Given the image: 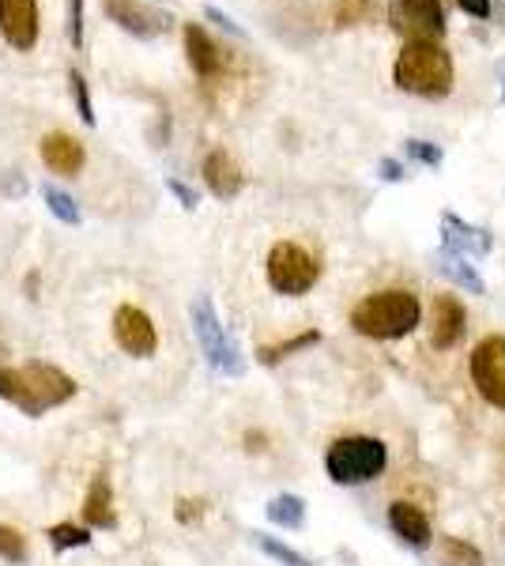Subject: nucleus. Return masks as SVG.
Instances as JSON below:
<instances>
[{
    "label": "nucleus",
    "mask_w": 505,
    "mask_h": 566,
    "mask_svg": "<svg viewBox=\"0 0 505 566\" xmlns=\"http://www.w3.org/2000/svg\"><path fill=\"white\" fill-rule=\"evenodd\" d=\"M76 392H80L76 378L45 359L20 363V367H0V400L15 405L31 419L45 416L50 408L69 405Z\"/></svg>",
    "instance_id": "nucleus-1"
},
{
    "label": "nucleus",
    "mask_w": 505,
    "mask_h": 566,
    "mask_svg": "<svg viewBox=\"0 0 505 566\" xmlns=\"http://www.w3.org/2000/svg\"><path fill=\"white\" fill-rule=\"evenodd\" d=\"M419 322H422V303L411 291L400 287L366 295L351 310V328L358 336H370V340H400V336L415 333Z\"/></svg>",
    "instance_id": "nucleus-2"
},
{
    "label": "nucleus",
    "mask_w": 505,
    "mask_h": 566,
    "mask_svg": "<svg viewBox=\"0 0 505 566\" xmlns=\"http://www.w3.org/2000/svg\"><path fill=\"white\" fill-rule=\"evenodd\" d=\"M392 80L408 95L445 98L453 91V57L438 42H408L392 65Z\"/></svg>",
    "instance_id": "nucleus-3"
},
{
    "label": "nucleus",
    "mask_w": 505,
    "mask_h": 566,
    "mask_svg": "<svg viewBox=\"0 0 505 566\" xmlns=\"http://www.w3.org/2000/svg\"><path fill=\"white\" fill-rule=\"evenodd\" d=\"M385 464H389V450H385L381 438H370V434L336 438L325 453V472L339 488H358V483L378 480L385 472Z\"/></svg>",
    "instance_id": "nucleus-4"
},
{
    "label": "nucleus",
    "mask_w": 505,
    "mask_h": 566,
    "mask_svg": "<svg viewBox=\"0 0 505 566\" xmlns=\"http://www.w3.org/2000/svg\"><path fill=\"white\" fill-rule=\"evenodd\" d=\"M189 317H192V333H197L204 359L219 374H231V378H238V374L245 370V363H242L238 344L231 340V333H227L223 322H219L215 303H211L208 295H197V298H192V306H189Z\"/></svg>",
    "instance_id": "nucleus-5"
},
{
    "label": "nucleus",
    "mask_w": 505,
    "mask_h": 566,
    "mask_svg": "<svg viewBox=\"0 0 505 566\" xmlns=\"http://www.w3.org/2000/svg\"><path fill=\"white\" fill-rule=\"evenodd\" d=\"M320 280V261L309 250H302L298 242H275L269 253V283L275 295L298 298L306 291H314Z\"/></svg>",
    "instance_id": "nucleus-6"
},
{
    "label": "nucleus",
    "mask_w": 505,
    "mask_h": 566,
    "mask_svg": "<svg viewBox=\"0 0 505 566\" xmlns=\"http://www.w3.org/2000/svg\"><path fill=\"white\" fill-rule=\"evenodd\" d=\"M389 27L411 42H438L445 34L442 0H392Z\"/></svg>",
    "instance_id": "nucleus-7"
},
{
    "label": "nucleus",
    "mask_w": 505,
    "mask_h": 566,
    "mask_svg": "<svg viewBox=\"0 0 505 566\" xmlns=\"http://www.w3.org/2000/svg\"><path fill=\"white\" fill-rule=\"evenodd\" d=\"M472 381L486 405L505 412V336H486L472 352Z\"/></svg>",
    "instance_id": "nucleus-8"
},
{
    "label": "nucleus",
    "mask_w": 505,
    "mask_h": 566,
    "mask_svg": "<svg viewBox=\"0 0 505 566\" xmlns=\"http://www.w3.org/2000/svg\"><path fill=\"white\" fill-rule=\"evenodd\" d=\"M0 39L15 53H31L42 39L39 0H0Z\"/></svg>",
    "instance_id": "nucleus-9"
},
{
    "label": "nucleus",
    "mask_w": 505,
    "mask_h": 566,
    "mask_svg": "<svg viewBox=\"0 0 505 566\" xmlns=\"http://www.w3.org/2000/svg\"><path fill=\"white\" fill-rule=\"evenodd\" d=\"M114 340L117 348L133 359H151L155 348H159V328L140 306H117L114 310Z\"/></svg>",
    "instance_id": "nucleus-10"
},
{
    "label": "nucleus",
    "mask_w": 505,
    "mask_h": 566,
    "mask_svg": "<svg viewBox=\"0 0 505 566\" xmlns=\"http://www.w3.org/2000/svg\"><path fill=\"white\" fill-rule=\"evenodd\" d=\"M103 12L122 27V31L133 34V39H159L173 23L170 12L144 4V0H103Z\"/></svg>",
    "instance_id": "nucleus-11"
},
{
    "label": "nucleus",
    "mask_w": 505,
    "mask_h": 566,
    "mask_svg": "<svg viewBox=\"0 0 505 566\" xmlns=\"http://www.w3.org/2000/svg\"><path fill=\"white\" fill-rule=\"evenodd\" d=\"M442 250H453L461 258H486L494 250V234L486 227H475L456 212H442Z\"/></svg>",
    "instance_id": "nucleus-12"
},
{
    "label": "nucleus",
    "mask_w": 505,
    "mask_h": 566,
    "mask_svg": "<svg viewBox=\"0 0 505 566\" xmlns=\"http://www.w3.org/2000/svg\"><path fill=\"white\" fill-rule=\"evenodd\" d=\"M39 151H42L45 170H53V175H61V178H76L80 170H84V163H87L84 144H80L72 133H61V129L45 133Z\"/></svg>",
    "instance_id": "nucleus-13"
},
{
    "label": "nucleus",
    "mask_w": 505,
    "mask_h": 566,
    "mask_svg": "<svg viewBox=\"0 0 505 566\" xmlns=\"http://www.w3.org/2000/svg\"><path fill=\"white\" fill-rule=\"evenodd\" d=\"M200 175H204L208 193L219 197V200H234L238 193H242V186H245L242 167H238L234 155L223 151V148H211L204 155V163H200Z\"/></svg>",
    "instance_id": "nucleus-14"
},
{
    "label": "nucleus",
    "mask_w": 505,
    "mask_h": 566,
    "mask_svg": "<svg viewBox=\"0 0 505 566\" xmlns=\"http://www.w3.org/2000/svg\"><path fill=\"white\" fill-rule=\"evenodd\" d=\"M467 333V314H464V303L453 295H442L434 303V328H430V344L438 352H449L464 340Z\"/></svg>",
    "instance_id": "nucleus-15"
},
{
    "label": "nucleus",
    "mask_w": 505,
    "mask_h": 566,
    "mask_svg": "<svg viewBox=\"0 0 505 566\" xmlns=\"http://www.w3.org/2000/svg\"><path fill=\"white\" fill-rule=\"evenodd\" d=\"M181 39H186V57L189 69L197 72L200 80H211L223 72V50L211 42V34L200 23H186L181 27Z\"/></svg>",
    "instance_id": "nucleus-16"
},
{
    "label": "nucleus",
    "mask_w": 505,
    "mask_h": 566,
    "mask_svg": "<svg viewBox=\"0 0 505 566\" xmlns=\"http://www.w3.org/2000/svg\"><path fill=\"white\" fill-rule=\"evenodd\" d=\"M84 525L95 533V528H103V533H114L117 528V510H114V488H109V476L106 472H98L95 480H91L87 495H84Z\"/></svg>",
    "instance_id": "nucleus-17"
},
{
    "label": "nucleus",
    "mask_w": 505,
    "mask_h": 566,
    "mask_svg": "<svg viewBox=\"0 0 505 566\" xmlns=\"http://www.w3.org/2000/svg\"><path fill=\"white\" fill-rule=\"evenodd\" d=\"M389 528L408 547H427L430 536H434V528H430V517L422 514L415 502H392V506H389Z\"/></svg>",
    "instance_id": "nucleus-18"
},
{
    "label": "nucleus",
    "mask_w": 505,
    "mask_h": 566,
    "mask_svg": "<svg viewBox=\"0 0 505 566\" xmlns=\"http://www.w3.org/2000/svg\"><path fill=\"white\" fill-rule=\"evenodd\" d=\"M434 264H438V272H442L445 280L456 283V287L472 291V295H483V291H486V283L480 276V269L472 264V258H461V253H453V250H438Z\"/></svg>",
    "instance_id": "nucleus-19"
},
{
    "label": "nucleus",
    "mask_w": 505,
    "mask_h": 566,
    "mask_svg": "<svg viewBox=\"0 0 505 566\" xmlns=\"http://www.w3.org/2000/svg\"><path fill=\"white\" fill-rule=\"evenodd\" d=\"M314 344H320V333H317V328H306V333L291 336V340H280V344H264V348L256 352V363H261V367H275V363L291 359V355H295V352H306V348H314Z\"/></svg>",
    "instance_id": "nucleus-20"
},
{
    "label": "nucleus",
    "mask_w": 505,
    "mask_h": 566,
    "mask_svg": "<svg viewBox=\"0 0 505 566\" xmlns=\"http://www.w3.org/2000/svg\"><path fill=\"white\" fill-rule=\"evenodd\" d=\"M42 200H45V208H50V216H57L64 227L84 223V212H80V205L72 200V193H64V189L53 186V181H45L42 186Z\"/></svg>",
    "instance_id": "nucleus-21"
},
{
    "label": "nucleus",
    "mask_w": 505,
    "mask_h": 566,
    "mask_svg": "<svg viewBox=\"0 0 505 566\" xmlns=\"http://www.w3.org/2000/svg\"><path fill=\"white\" fill-rule=\"evenodd\" d=\"M269 522L280 528H302L306 525V502L298 495H275L269 502Z\"/></svg>",
    "instance_id": "nucleus-22"
},
{
    "label": "nucleus",
    "mask_w": 505,
    "mask_h": 566,
    "mask_svg": "<svg viewBox=\"0 0 505 566\" xmlns=\"http://www.w3.org/2000/svg\"><path fill=\"white\" fill-rule=\"evenodd\" d=\"M253 544L261 547L269 559H275L280 566H320V563H314V559H306L302 552H295L291 544H283V541H275V536H269V533H253Z\"/></svg>",
    "instance_id": "nucleus-23"
},
{
    "label": "nucleus",
    "mask_w": 505,
    "mask_h": 566,
    "mask_svg": "<svg viewBox=\"0 0 505 566\" xmlns=\"http://www.w3.org/2000/svg\"><path fill=\"white\" fill-rule=\"evenodd\" d=\"M45 536H50L53 552H69V547H87L91 544V528L87 525H72V522L50 525V528H45Z\"/></svg>",
    "instance_id": "nucleus-24"
},
{
    "label": "nucleus",
    "mask_w": 505,
    "mask_h": 566,
    "mask_svg": "<svg viewBox=\"0 0 505 566\" xmlns=\"http://www.w3.org/2000/svg\"><path fill=\"white\" fill-rule=\"evenodd\" d=\"M442 563L445 566H483V552L461 536H445L442 541Z\"/></svg>",
    "instance_id": "nucleus-25"
},
{
    "label": "nucleus",
    "mask_w": 505,
    "mask_h": 566,
    "mask_svg": "<svg viewBox=\"0 0 505 566\" xmlns=\"http://www.w3.org/2000/svg\"><path fill=\"white\" fill-rule=\"evenodd\" d=\"M403 155H408V159H415V163H422V167H430V170H438V167H442V159H445V151L438 148L434 140H419V136L403 140Z\"/></svg>",
    "instance_id": "nucleus-26"
},
{
    "label": "nucleus",
    "mask_w": 505,
    "mask_h": 566,
    "mask_svg": "<svg viewBox=\"0 0 505 566\" xmlns=\"http://www.w3.org/2000/svg\"><path fill=\"white\" fill-rule=\"evenodd\" d=\"M0 559L20 566L27 563V536L12 525H0Z\"/></svg>",
    "instance_id": "nucleus-27"
},
{
    "label": "nucleus",
    "mask_w": 505,
    "mask_h": 566,
    "mask_svg": "<svg viewBox=\"0 0 505 566\" xmlns=\"http://www.w3.org/2000/svg\"><path fill=\"white\" fill-rule=\"evenodd\" d=\"M69 84H72V98H76V109H80V122H84V125H95V106H91V87H87L84 72L72 69V72H69Z\"/></svg>",
    "instance_id": "nucleus-28"
},
{
    "label": "nucleus",
    "mask_w": 505,
    "mask_h": 566,
    "mask_svg": "<svg viewBox=\"0 0 505 566\" xmlns=\"http://www.w3.org/2000/svg\"><path fill=\"white\" fill-rule=\"evenodd\" d=\"M204 514H208L204 499H178V506H173V517H178L181 525H197Z\"/></svg>",
    "instance_id": "nucleus-29"
},
{
    "label": "nucleus",
    "mask_w": 505,
    "mask_h": 566,
    "mask_svg": "<svg viewBox=\"0 0 505 566\" xmlns=\"http://www.w3.org/2000/svg\"><path fill=\"white\" fill-rule=\"evenodd\" d=\"M69 39L72 45H84V0H69Z\"/></svg>",
    "instance_id": "nucleus-30"
},
{
    "label": "nucleus",
    "mask_w": 505,
    "mask_h": 566,
    "mask_svg": "<svg viewBox=\"0 0 505 566\" xmlns=\"http://www.w3.org/2000/svg\"><path fill=\"white\" fill-rule=\"evenodd\" d=\"M167 189H170V193H173V197H178V205H181V208H186V212H192V208H197V205H200V197H197V193H192V189L186 186V181H178V178H167Z\"/></svg>",
    "instance_id": "nucleus-31"
},
{
    "label": "nucleus",
    "mask_w": 505,
    "mask_h": 566,
    "mask_svg": "<svg viewBox=\"0 0 505 566\" xmlns=\"http://www.w3.org/2000/svg\"><path fill=\"white\" fill-rule=\"evenodd\" d=\"M204 15H208V20H211V23H219V27H223V31H227V34H234V39H245V31H242V27H238V23L231 20V15H227V12H223V8L208 4V8H204Z\"/></svg>",
    "instance_id": "nucleus-32"
},
{
    "label": "nucleus",
    "mask_w": 505,
    "mask_h": 566,
    "mask_svg": "<svg viewBox=\"0 0 505 566\" xmlns=\"http://www.w3.org/2000/svg\"><path fill=\"white\" fill-rule=\"evenodd\" d=\"M461 12L475 15V20H491V0H456Z\"/></svg>",
    "instance_id": "nucleus-33"
},
{
    "label": "nucleus",
    "mask_w": 505,
    "mask_h": 566,
    "mask_svg": "<svg viewBox=\"0 0 505 566\" xmlns=\"http://www.w3.org/2000/svg\"><path fill=\"white\" fill-rule=\"evenodd\" d=\"M378 175H381V181H403V178H408V175H403V163H397V159H381Z\"/></svg>",
    "instance_id": "nucleus-34"
},
{
    "label": "nucleus",
    "mask_w": 505,
    "mask_h": 566,
    "mask_svg": "<svg viewBox=\"0 0 505 566\" xmlns=\"http://www.w3.org/2000/svg\"><path fill=\"white\" fill-rule=\"evenodd\" d=\"M264 446H269V438H264L261 431H250V434H245V450H250V453H261Z\"/></svg>",
    "instance_id": "nucleus-35"
},
{
    "label": "nucleus",
    "mask_w": 505,
    "mask_h": 566,
    "mask_svg": "<svg viewBox=\"0 0 505 566\" xmlns=\"http://www.w3.org/2000/svg\"><path fill=\"white\" fill-rule=\"evenodd\" d=\"M0 367H8V348L0 344Z\"/></svg>",
    "instance_id": "nucleus-36"
},
{
    "label": "nucleus",
    "mask_w": 505,
    "mask_h": 566,
    "mask_svg": "<svg viewBox=\"0 0 505 566\" xmlns=\"http://www.w3.org/2000/svg\"><path fill=\"white\" fill-rule=\"evenodd\" d=\"M502 103H505V76H502Z\"/></svg>",
    "instance_id": "nucleus-37"
}]
</instances>
